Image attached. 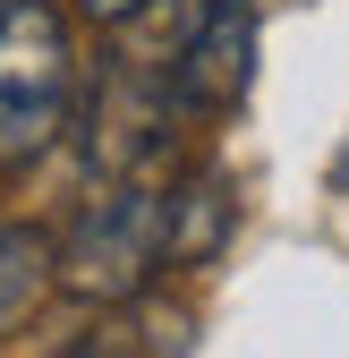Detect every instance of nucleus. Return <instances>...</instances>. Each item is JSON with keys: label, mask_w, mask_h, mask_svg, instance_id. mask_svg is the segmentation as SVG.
<instances>
[{"label": "nucleus", "mask_w": 349, "mask_h": 358, "mask_svg": "<svg viewBox=\"0 0 349 358\" xmlns=\"http://www.w3.org/2000/svg\"><path fill=\"white\" fill-rule=\"evenodd\" d=\"M247 77H255V9L247 0H196L179 60H170V103L213 120L247 94Z\"/></svg>", "instance_id": "obj_3"}, {"label": "nucleus", "mask_w": 349, "mask_h": 358, "mask_svg": "<svg viewBox=\"0 0 349 358\" xmlns=\"http://www.w3.org/2000/svg\"><path fill=\"white\" fill-rule=\"evenodd\" d=\"M170 111H179V103H170V77L145 85V77L111 69L94 85V103H85V171H94V179H128L137 162H154Z\"/></svg>", "instance_id": "obj_4"}, {"label": "nucleus", "mask_w": 349, "mask_h": 358, "mask_svg": "<svg viewBox=\"0 0 349 358\" xmlns=\"http://www.w3.org/2000/svg\"><path fill=\"white\" fill-rule=\"evenodd\" d=\"M137 9H145V0H85V17H103V26H128Z\"/></svg>", "instance_id": "obj_7"}, {"label": "nucleus", "mask_w": 349, "mask_h": 358, "mask_svg": "<svg viewBox=\"0 0 349 358\" xmlns=\"http://www.w3.org/2000/svg\"><path fill=\"white\" fill-rule=\"evenodd\" d=\"M77 94V52L52 0H0V171L52 154Z\"/></svg>", "instance_id": "obj_2"}, {"label": "nucleus", "mask_w": 349, "mask_h": 358, "mask_svg": "<svg viewBox=\"0 0 349 358\" xmlns=\"http://www.w3.org/2000/svg\"><path fill=\"white\" fill-rule=\"evenodd\" d=\"M162 264H179V248H170V188L111 179L77 213V231L60 239V290L85 307H128Z\"/></svg>", "instance_id": "obj_1"}, {"label": "nucleus", "mask_w": 349, "mask_h": 358, "mask_svg": "<svg viewBox=\"0 0 349 358\" xmlns=\"http://www.w3.org/2000/svg\"><path fill=\"white\" fill-rule=\"evenodd\" d=\"M213 239H222V188H213V179L170 188V248H179V264H196Z\"/></svg>", "instance_id": "obj_6"}, {"label": "nucleus", "mask_w": 349, "mask_h": 358, "mask_svg": "<svg viewBox=\"0 0 349 358\" xmlns=\"http://www.w3.org/2000/svg\"><path fill=\"white\" fill-rule=\"evenodd\" d=\"M60 282V239H43L34 222H0V333Z\"/></svg>", "instance_id": "obj_5"}]
</instances>
